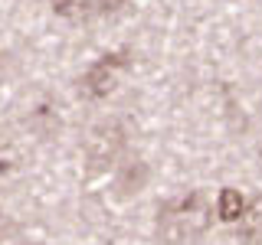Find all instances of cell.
Instances as JSON below:
<instances>
[{
	"label": "cell",
	"instance_id": "cell-9",
	"mask_svg": "<svg viewBox=\"0 0 262 245\" xmlns=\"http://www.w3.org/2000/svg\"><path fill=\"white\" fill-rule=\"evenodd\" d=\"M121 4H125V0H95V13L98 16H102V13H115Z\"/></svg>",
	"mask_w": 262,
	"mask_h": 245
},
{
	"label": "cell",
	"instance_id": "cell-2",
	"mask_svg": "<svg viewBox=\"0 0 262 245\" xmlns=\"http://www.w3.org/2000/svg\"><path fill=\"white\" fill-rule=\"evenodd\" d=\"M85 163L92 174H102V170H115L128 147V128L125 121L118 118H102L89 128L85 134Z\"/></svg>",
	"mask_w": 262,
	"mask_h": 245
},
{
	"label": "cell",
	"instance_id": "cell-5",
	"mask_svg": "<svg viewBox=\"0 0 262 245\" xmlns=\"http://www.w3.org/2000/svg\"><path fill=\"white\" fill-rule=\"evenodd\" d=\"M236 239L243 245H262V196L246 203L243 219L236 223Z\"/></svg>",
	"mask_w": 262,
	"mask_h": 245
},
{
	"label": "cell",
	"instance_id": "cell-8",
	"mask_svg": "<svg viewBox=\"0 0 262 245\" xmlns=\"http://www.w3.org/2000/svg\"><path fill=\"white\" fill-rule=\"evenodd\" d=\"M16 163H20V157H16V151L10 144H0V183H4L7 177L16 170Z\"/></svg>",
	"mask_w": 262,
	"mask_h": 245
},
{
	"label": "cell",
	"instance_id": "cell-4",
	"mask_svg": "<svg viewBox=\"0 0 262 245\" xmlns=\"http://www.w3.org/2000/svg\"><path fill=\"white\" fill-rule=\"evenodd\" d=\"M147 177H151V167L141 157H131L115 167V190H118V196H135L147 186Z\"/></svg>",
	"mask_w": 262,
	"mask_h": 245
},
{
	"label": "cell",
	"instance_id": "cell-1",
	"mask_svg": "<svg viewBox=\"0 0 262 245\" xmlns=\"http://www.w3.org/2000/svg\"><path fill=\"white\" fill-rule=\"evenodd\" d=\"M210 219H213V209L207 196L200 190H190V193L170 196L158 206L154 232L164 245H193L210 229Z\"/></svg>",
	"mask_w": 262,
	"mask_h": 245
},
{
	"label": "cell",
	"instance_id": "cell-6",
	"mask_svg": "<svg viewBox=\"0 0 262 245\" xmlns=\"http://www.w3.org/2000/svg\"><path fill=\"white\" fill-rule=\"evenodd\" d=\"M246 212V200L239 196V190H233V186H226V190H220L216 196V216L223 219V223H239Z\"/></svg>",
	"mask_w": 262,
	"mask_h": 245
},
{
	"label": "cell",
	"instance_id": "cell-12",
	"mask_svg": "<svg viewBox=\"0 0 262 245\" xmlns=\"http://www.w3.org/2000/svg\"><path fill=\"white\" fill-rule=\"evenodd\" d=\"M259 154H262V141H259Z\"/></svg>",
	"mask_w": 262,
	"mask_h": 245
},
{
	"label": "cell",
	"instance_id": "cell-3",
	"mask_svg": "<svg viewBox=\"0 0 262 245\" xmlns=\"http://www.w3.org/2000/svg\"><path fill=\"white\" fill-rule=\"evenodd\" d=\"M125 69H128V49H115V53L98 56L76 82L79 98H85V102H102V98H108L115 88H118V79H121Z\"/></svg>",
	"mask_w": 262,
	"mask_h": 245
},
{
	"label": "cell",
	"instance_id": "cell-10",
	"mask_svg": "<svg viewBox=\"0 0 262 245\" xmlns=\"http://www.w3.org/2000/svg\"><path fill=\"white\" fill-rule=\"evenodd\" d=\"M7 232H10V219L0 212V242H4V235H7Z\"/></svg>",
	"mask_w": 262,
	"mask_h": 245
},
{
	"label": "cell",
	"instance_id": "cell-11",
	"mask_svg": "<svg viewBox=\"0 0 262 245\" xmlns=\"http://www.w3.org/2000/svg\"><path fill=\"white\" fill-rule=\"evenodd\" d=\"M23 245H36V242H23Z\"/></svg>",
	"mask_w": 262,
	"mask_h": 245
},
{
	"label": "cell",
	"instance_id": "cell-7",
	"mask_svg": "<svg viewBox=\"0 0 262 245\" xmlns=\"http://www.w3.org/2000/svg\"><path fill=\"white\" fill-rule=\"evenodd\" d=\"M53 13L62 16L69 23H82V20H92L95 13V0H53Z\"/></svg>",
	"mask_w": 262,
	"mask_h": 245
}]
</instances>
